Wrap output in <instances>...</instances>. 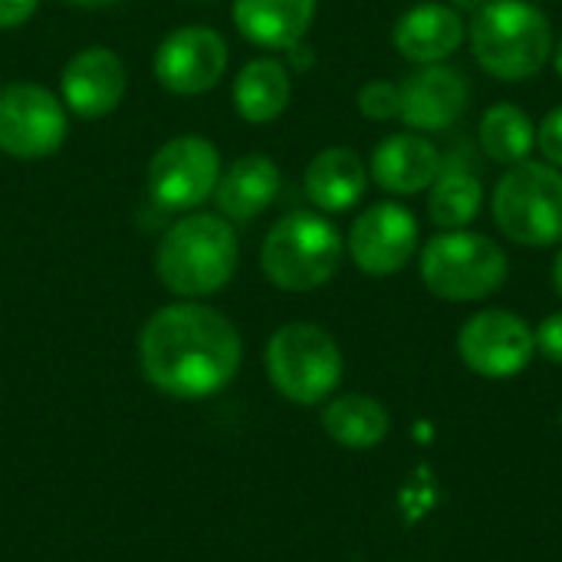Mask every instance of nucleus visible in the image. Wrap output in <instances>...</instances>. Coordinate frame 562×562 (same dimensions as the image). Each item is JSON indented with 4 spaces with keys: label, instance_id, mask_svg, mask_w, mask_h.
Instances as JSON below:
<instances>
[{
    "label": "nucleus",
    "instance_id": "2eb2a0df",
    "mask_svg": "<svg viewBox=\"0 0 562 562\" xmlns=\"http://www.w3.org/2000/svg\"><path fill=\"white\" fill-rule=\"evenodd\" d=\"M464 40H468L464 16L451 3H435V0L408 7L392 30V43L398 56L418 66L448 63Z\"/></svg>",
    "mask_w": 562,
    "mask_h": 562
},
{
    "label": "nucleus",
    "instance_id": "39448f33",
    "mask_svg": "<svg viewBox=\"0 0 562 562\" xmlns=\"http://www.w3.org/2000/svg\"><path fill=\"white\" fill-rule=\"evenodd\" d=\"M422 283L448 303H477L494 296L507 277L510 260L497 240L477 231H441L422 247Z\"/></svg>",
    "mask_w": 562,
    "mask_h": 562
},
{
    "label": "nucleus",
    "instance_id": "0eeeda50",
    "mask_svg": "<svg viewBox=\"0 0 562 562\" xmlns=\"http://www.w3.org/2000/svg\"><path fill=\"white\" fill-rule=\"evenodd\" d=\"M267 372L283 398L296 405H319L342 379V352L326 329L313 323H290L267 342Z\"/></svg>",
    "mask_w": 562,
    "mask_h": 562
},
{
    "label": "nucleus",
    "instance_id": "f8f14e48",
    "mask_svg": "<svg viewBox=\"0 0 562 562\" xmlns=\"http://www.w3.org/2000/svg\"><path fill=\"white\" fill-rule=\"evenodd\" d=\"M227 72V43L211 26H178L155 49V79L175 95L211 92Z\"/></svg>",
    "mask_w": 562,
    "mask_h": 562
},
{
    "label": "nucleus",
    "instance_id": "f257e3e1",
    "mask_svg": "<svg viewBox=\"0 0 562 562\" xmlns=\"http://www.w3.org/2000/svg\"><path fill=\"white\" fill-rule=\"evenodd\" d=\"M138 359L158 392L171 398H207L234 382L244 342L224 313L201 303H175L145 323Z\"/></svg>",
    "mask_w": 562,
    "mask_h": 562
},
{
    "label": "nucleus",
    "instance_id": "ddd939ff",
    "mask_svg": "<svg viewBox=\"0 0 562 562\" xmlns=\"http://www.w3.org/2000/svg\"><path fill=\"white\" fill-rule=\"evenodd\" d=\"M471 102L468 76L451 63L418 66L402 82V122L412 132H448Z\"/></svg>",
    "mask_w": 562,
    "mask_h": 562
},
{
    "label": "nucleus",
    "instance_id": "2f4dec72",
    "mask_svg": "<svg viewBox=\"0 0 562 562\" xmlns=\"http://www.w3.org/2000/svg\"><path fill=\"white\" fill-rule=\"evenodd\" d=\"M560 425H562V415H560Z\"/></svg>",
    "mask_w": 562,
    "mask_h": 562
},
{
    "label": "nucleus",
    "instance_id": "6e6552de",
    "mask_svg": "<svg viewBox=\"0 0 562 562\" xmlns=\"http://www.w3.org/2000/svg\"><path fill=\"white\" fill-rule=\"evenodd\" d=\"M66 105L40 82L0 86V151L16 161H40L66 142Z\"/></svg>",
    "mask_w": 562,
    "mask_h": 562
},
{
    "label": "nucleus",
    "instance_id": "4468645a",
    "mask_svg": "<svg viewBox=\"0 0 562 562\" xmlns=\"http://www.w3.org/2000/svg\"><path fill=\"white\" fill-rule=\"evenodd\" d=\"M128 76L125 63L109 46H86L79 49L59 76L63 105L79 119H102L115 112L125 99Z\"/></svg>",
    "mask_w": 562,
    "mask_h": 562
},
{
    "label": "nucleus",
    "instance_id": "7c9ffc66",
    "mask_svg": "<svg viewBox=\"0 0 562 562\" xmlns=\"http://www.w3.org/2000/svg\"><path fill=\"white\" fill-rule=\"evenodd\" d=\"M553 66H557V76H560V82H562V36H560V43L553 46Z\"/></svg>",
    "mask_w": 562,
    "mask_h": 562
},
{
    "label": "nucleus",
    "instance_id": "9b49d317",
    "mask_svg": "<svg viewBox=\"0 0 562 562\" xmlns=\"http://www.w3.org/2000/svg\"><path fill=\"white\" fill-rule=\"evenodd\" d=\"M346 250L362 273L392 277L418 250V217L395 201H379L352 221Z\"/></svg>",
    "mask_w": 562,
    "mask_h": 562
},
{
    "label": "nucleus",
    "instance_id": "dca6fc26",
    "mask_svg": "<svg viewBox=\"0 0 562 562\" xmlns=\"http://www.w3.org/2000/svg\"><path fill=\"white\" fill-rule=\"evenodd\" d=\"M441 151L438 145L422 135V132H395L389 138H382L372 151L369 161V178L398 198L408 194H422L435 184L438 171H441Z\"/></svg>",
    "mask_w": 562,
    "mask_h": 562
},
{
    "label": "nucleus",
    "instance_id": "b1692460",
    "mask_svg": "<svg viewBox=\"0 0 562 562\" xmlns=\"http://www.w3.org/2000/svg\"><path fill=\"white\" fill-rule=\"evenodd\" d=\"M356 105L369 122H392L402 115V86L389 79H369L359 89Z\"/></svg>",
    "mask_w": 562,
    "mask_h": 562
},
{
    "label": "nucleus",
    "instance_id": "cd10ccee",
    "mask_svg": "<svg viewBox=\"0 0 562 562\" xmlns=\"http://www.w3.org/2000/svg\"><path fill=\"white\" fill-rule=\"evenodd\" d=\"M487 0H451V7L464 16V13H477Z\"/></svg>",
    "mask_w": 562,
    "mask_h": 562
},
{
    "label": "nucleus",
    "instance_id": "aec40b11",
    "mask_svg": "<svg viewBox=\"0 0 562 562\" xmlns=\"http://www.w3.org/2000/svg\"><path fill=\"white\" fill-rule=\"evenodd\" d=\"M293 99L290 69L273 56L250 59L234 79V109L250 125H267L286 112Z\"/></svg>",
    "mask_w": 562,
    "mask_h": 562
},
{
    "label": "nucleus",
    "instance_id": "c85d7f7f",
    "mask_svg": "<svg viewBox=\"0 0 562 562\" xmlns=\"http://www.w3.org/2000/svg\"><path fill=\"white\" fill-rule=\"evenodd\" d=\"M69 7H86V10H95V7H109V3H119V0H63Z\"/></svg>",
    "mask_w": 562,
    "mask_h": 562
},
{
    "label": "nucleus",
    "instance_id": "5701e85b",
    "mask_svg": "<svg viewBox=\"0 0 562 562\" xmlns=\"http://www.w3.org/2000/svg\"><path fill=\"white\" fill-rule=\"evenodd\" d=\"M481 145L497 165H520L537 151V122L514 102H497L481 115Z\"/></svg>",
    "mask_w": 562,
    "mask_h": 562
},
{
    "label": "nucleus",
    "instance_id": "412c9836",
    "mask_svg": "<svg viewBox=\"0 0 562 562\" xmlns=\"http://www.w3.org/2000/svg\"><path fill=\"white\" fill-rule=\"evenodd\" d=\"M484 207V184L468 165H441L428 188V217L438 231H464Z\"/></svg>",
    "mask_w": 562,
    "mask_h": 562
},
{
    "label": "nucleus",
    "instance_id": "1a4fd4ad",
    "mask_svg": "<svg viewBox=\"0 0 562 562\" xmlns=\"http://www.w3.org/2000/svg\"><path fill=\"white\" fill-rule=\"evenodd\" d=\"M221 181V155L201 135L168 138L148 161V194L158 207L178 214L201 207Z\"/></svg>",
    "mask_w": 562,
    "mask_h": 562
},
{
    "label": "nucleus",
    "instance_id": "9d476101",
    "mask_svg": "<svg viewBox=\"0 0 562 562\" xmlns=\"http://www.w3.org/2000/svg\"><path fill=\"white\" fill-rule=\"evenodd\" d=\"M461 362L484 379H514L537 356L530 323L510 310H481L458 333Z\"/></svg>",
    "mask_w": 562,
    "mask_h": 562
},
{
    "label": "nucleus",
    "instance_id": "a878e982",
    "mask_svg": "<svg viewBox=\"0 0 562 562\" xmlns=\"http://www.w3.org/2000/svg\"><path fill=\"white\" fill-rule=\"evenodd\" d=\"M537 336V349L540 356H547L550 362L562 366V313H553L540 323V329H533Z\"/></svg>",
    "mask_w": 562,
    "mask_h": 562
},
{
    "label": "nucleus",
    "instance_id": "6ab92c4d",
    "mask_svg": "<svg viewBox=\"0 0 562 562\" xmlns=\"http://www.w3.org/2000/svg\"><path fill=\"white\" fill-rule=\"evenodd\" d=\"M280 184L283 175L270 155H244L227 171H221L214 201L227 221H254L277 201Z\"/></svg>",
    "mask_w": 562,
    "mask_h": 562
},
{
    "label": "nucleus",
    "instance_id": "f03ea898",
    "mask_svg": "<svg viewBox=\"0 0 562 562\" xmlns=\"http://www.w3.org/2000/svg\"><path fill=\"white\" fill-rule=\"evenodd\" d=\"M237 234L224 214H184L178 217L158 250H155V273L175 296L201 300L221 293L237 273Z\"/></svg>",
    "mask_w": 562,
    "mask_h": 562
},
{
    "label": "nucleus",
    "instance_id": "f3484780",
    "mask_svg": "<svg viewBox=\"0 0 562 562\" xmlns=\"http://www.w3.org/2000/svg\"><path fill=\"white\" fill-rule=\"evenodd\" d=\"M234 26L260 49H293L316 20V0H234Z\"/></svg>",
    "mask_w": 562,
    "mask_h": 562
},
{
    "label": "nucleus",
    "instance_id": "4be33fe9",
    "mask_svg": "<svg viewBox=\"0 0 562 562\" xmlns=\"http://www.w3.org/2000/svg\"><path fill=\"white\" fill-rule=\"evenodd\" d=\"M323 428L342 448H375L389 435V412L372 395H342L323 408Z\"/></svg>",
    "mask_w": 562,
    "mask_h": 562
},
{
    "label": "nucleus",
    "instance_id": "7ed1b4c3",
    "mask_svg": "<svg viewBox=\"0 0 562 562\" xmlns=\"http://www.w3.org/2000/svg\"><path fill=\"white\" fill-rule=\"evenodd\" d=\"M477 66L501 82L533 79L553 56V23L530 0H487L468 23Z\"/></svg>",
    "mask_w": 562,
    "mask_h": 562
},
{
    "label": "nucleus",
    "instance_id": "423d86ee",
    "mask_svg": "<svg viewBox=\"0 0 562 562\" xmlns=\"http://www.w3.org/2000/svg\"><path fill=\"white\" fill-rule=\"evenodd\" d=\"M494 224L520 247H560L562 244V171L547 161L510 165L491 194Z\"/></svg>",
    "mask_w": 562,
    "mask_h": 562
},
{
    "label": "nucleus",
    "instance_id": "20e7f679",
    "mask_svg": "<svg viewBox=\"0 0 562 562\" xmlns=\"http://www.w3.org/2000/svg\"><path fill=\"white\" fill-rule=\"evenodd\" d=\"M346 257L339 227L313 211H293L280 217L260 247V267L267 280L286 293H310L326 286Z\"/></svg>",
    "mask_w": 562,
    "mask_h": 562
},
{
    "label": "nucleus",
    "instance_id": "a211bd4d",
    "mask_svg": "<svg viewBox=\"0 0 562 562\" xmlns=\"http://www.w3.org/2000/svg\"><path fill=\"white\" fill-rule=\"evenodd\" d=\"M369 188V168L359 158V151L346 145L323 148L303 175V191L316 211L342 214L352 211Z\"/></svg>",
    "mask_w": 562,
    "mask_h": 562
},
{
    "label": "nucleus",
    "instance_id": "c756f323",
    "mask_svg": "<svg viewBox=\"0 0 562 562\" xmlns=\"http://www.w3.org/2000/svg\"><path fill=\"white\" fill-rule=\"evenodd\" d=\"M553 286H557V293L562 296V244H560V254H557V260H553Z\"/></svg>",
    "mask_w": 562,
    "mask_h": 562
},
{
    "label": "nucleus",
    "instance_id": "393cba45",
    "mask_svg": "<svg viewBox=\"0 0 562 562\" xmlns=\"http://www.w3.org/2000/svg\"><path fill=\"white\" fill-rule=\"evenodd\" d=\"M537 148H540L547 165H553V168L562 171V105L550 109L543 115V122L537 128Z\"/></svg>",
    "mask_w": 562,
    "mask_h": 562
},
{
    "label": "nucleus",
    "instance_id": "bb28decb",
    "mask_svg": "<svg viewBox=\"0 0 562 562\" xmlns=\"http://www.w3.org/2000/svg\"><path fill=\"white\" fill-rule=\"evenodd\" d=\"M40 0H0V30H16L36 13Z\"/></svg>",
    "mask_w": 562,
    "mask_h": 562
}]
</instances>
